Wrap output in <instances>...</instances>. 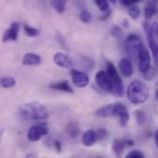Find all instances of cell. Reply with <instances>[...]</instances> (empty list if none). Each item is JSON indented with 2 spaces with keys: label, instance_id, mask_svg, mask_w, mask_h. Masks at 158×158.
<instances>
[{
  "label": "cell",
  "instance_id": "6da1fadb",
  "mask_svg": "<svg viewBox=\"0 0 158 158\" xmlns=\"http://www.w3.org/2000/svg\"><path fill=\"white\" fill-rule=\"evenodd\" d=\"M19 116L25 120H46L49 118V111L44 104L34 101L21 105Z\"/></svg>",
  "mask_w": 158,
  "mask_h": 158
},
{
  "label": "cell",
  "instance_id": "7a4b0ae2",
  "mask_svg": "<svg viewBox=\"0 0 158 158\" xmlns=\"http://www.w3.org/2000/svg\"><path fill=\"white\" fill-rule=\"evenodd\" d=\"M127 96L133 105H141L146 102L150 96V91L147 85L140 81H132L127 90Z\"/></svg>",
  "mask_w": 158,
  "mask_h": 158
},
{
  "label": "cell",
  "instance_id": "3957f363",
  "mask_svg": "<svg viewBox=\"0 0 158 158\" xmlns=\"http://www.w3.org/2000/svg\"><path fill=\"white\" fill-rule=\"evenodd\" d=\"M106 73L111 82L110 93H112L113 95H115L116 97H122L124 94V86L122 80L119 77L114 64L109 61L106 62Z\"/></svg>",
  "mask_w": 158,
  "mask_h": 158
},
{
  "label": "cell",
  "instance_id": "277c9868",
  "mask_svg": "<svg viewBox=\"0 0 158 158\" xmlns=\"http://www.w3.org/2000/svg\"><path fill=\"white\" fill-rule=\"evenodd\" d=\"M143 29L145 31L147 39H148V44L150 46V49L152 51L154 60L156 64L157 63L158 57V46H157V31L158 25L156 22H153L152 24L148 23L147 21H144L143 24Z\"/></svg>",
  "mask_w": 158,
  "mask_h": 158
},
{
  "label": "cell",
  "instance_id": "5b68a950",
  "mask_svg": "<svg viewBox=\"0 0 158 158\" xmlns=\"http://www.w3.org/2000/svg\"><path fill=\"white\" fill-rule=\"evenodd\" d=\"M143 44V42L142 41L141 37L137 34L132 33L127 37V39L125 41L126 52L131 59L137 61L138 53Z\"/></svg>",
  "mask_w": 158,
  "mask_h": 158
},
{
  "label": "cell",
  "instance_id": "8992f818",
  "mask_svg": "<svg viewBox=\"0 0 158 158\" xmlns=\"http://www.w3.org/2000/svg\"><path fill=\"white\" fill-rule=\"evenodd\" d=\"M137 61H138L139 69L142 73L145 72L146 70H148L152 67V65H151V55H150L148 49L144 46V44H143L139 50Z\"/></svg>",
  "mask_w": 158,
  "mask_h": 158
},
{
  "label": "cell",
  "instance_id": "52a82bcc",
  "mask_svg": "<svg viewBox=\"0 0 158 158\" xmlns=\"http://www.w3.org/2000/svg\"><path fill=\"white\" fill-rule=\"evenodd\" d=\"M48 134V128L44 125H34L27 132V138L30 142L35 143L40 141L44 136Z\"/></svg>",
  "mask_w": 158,
  "mask_h": 158
},
{
  "label": "cell",
  "instance_id": "ba28073f",
  "mask_svg": "<svg viewBox=\"0 0 158 158\" xmlns=\"http://www.w3.org/2000/svg\"><path fill=\"white\" fill-rule=\"evenodd\" d=\"M114 116H118L119 118L120 126L122 128L127 126L130 120V113L125 105L120 103L114 104Z\"/></svg>",
  "mask_w": 158,
  "mask_h": 158
},
{
  "label": "cell",
  "instance_id": "9c48e42d",
  "mask_svg": "<svg viewBox=\"0 0 158 158\" xmlns=\"http://www.w3.org/2000/svg\"><path fill=\"white\" fill-rule=\"evenodd\" d=\"M134 141L132 140H127V139H115L112 143V149L115 153V155L118 157H120L123 154L124 150L127 147H131L134 145Z\"/></svg>",
  "mask_w": 158,
  "mask_h": 158
},
{
  "label": "cell",
  "instance_id": "30bf717a",
  "mask_svg": "<svg viewBox=\"0 0 158 158\" xmlns=\"http://www.w3.org/2000/svg\"><path fill=\"white\" fill-rule=\"evenodd\" d=\"M19 31V23L17 21H13L10 24V26L5 31L2 36V42L3 43H6L9 41L16 42L18 40Z\"/></svg>",
  "mask_w": 158,
  "mask_h": 158
},
{
  "label": "cell",
  "instance_id": "8fae6325",
  "mask_svg": "<svg viewBox=\"0 0 158 158\" xmlns=\"http://www.w3.org/2000/svg\"><path fill=\"white\" fill-rule=\"evenodd\" d=\"M70 74H71L72 81L77 87L83 88L89 84V77L84 71H81L78 69H71Z\"/></svg>",
  "mask_w": 158,
  "mask_h": 158
},
{
  "label": "cell",
  "instance_id": "7c38bea8",
  "mask_svg": "<svg viewBox=\"0 0 158 158\" xmlns=\"http://www.w3.org/2000/svg\"><path fill=\"white\" fill-rule=\"evenodd\" d=\"M95 81L97 85L106 92H110L111 90V82L107 73L104 70H100L95 75Z\"/></svg>",
  "mask_w": 158,
  "mask_h": 158
},
{
  "label": "cell",
  "instance_id": "4fadbf2b",
  "mask_svg": "<svg viewBox=\"0 0 158 158\" xmlns=\"http://www.w3.org/2000/svg\"><path fill=\"white\" fill-rule=\"evenodd\" d=\"M53 60L57 66H59L61 68H64V69L73 68V61L64 53H61V52L56 53L54 56Z\"/></svg>",
  "mask_w": 158,
  "mask_h": 158
},
{
  "label": "cell",
  "instance_id": "5bb4252c",
  "mask_svg": "<svg viewBox=\"0 0 158 158\" xmlns=\"http://www.w3.org/2000/svg\"><path fill=\"white\" fill-rule=\"evenodd\" d=\"M118 67L120 69V72L125 77H131L133 74V66L130 59L128 58H122L119 63Z\"/></svg>",
  "mask_w": 158,
  "mask_h": 158
},
{
  "label": "cell",
  "instance_id": "9a60e30c",
  "mask_svg": "<svg viewBox=\"0 0 158 158\" xmlns=\"http://www.w3.org/2000/svg\"><path fill=\"white\" fill-rule=\"evenodd\" d=\"M41 63V56L33 53H27L22 58V64L25 66H39Z\"/></svg>",
  "mask_w": 158,
  "mask_h": 158
},
{
  "label": "cell",
  "instance_id": "2e32d148",
  "mask_svg": "<svg viewBox=\"0 0 158 158\" xmlns=\"http://www.w3.org/2000/svg\"><path fill=\"white\" fill-rule=\"evenodd\" d=\"M49 88L52 90H55V91H61V92H65V93H69V94L74 93L73 89L70 87L68 81H62L59 82L52 83L49 85Z\"/></svg>",
  "mask_w": 158,
  "mask_h": 158
},
{
  "label": "cell",
  "instance_id": "e0dca14e",
  "mask_svg": "<svg viewBox=\"0 0 158 158\" xmlns=\"http://www.w3.org/2000/svg\"><path fill=\"white\" fill-rule=\"evenodd\" d=\"M96 141H97L96 133L93 130H89L85 131L82 135V143L87 147L93 146L96 143Z\"/></svg>",
  "mask_w": 158,
  "mask_h": 158
},
{
  "label": "cell",
  "instance_id": "ac0fdd59",
  "mask_svg": "<svg viewBox=\"0 0 158 158\" xmlns=\"http://www.w3.org/2000/svg\"><path fill=\"white\" fill-rule=\"evenodd\" d=\"M157 12V0H149L144 8V16L146 19L153 18Z\"/></svg>",
  "mask_w": 158,
  "mask_h": 158
},
{
  "label": "cell",
  "instance_id": "d6986e66",
  "mask_svg": "<svg viewBox=\"0 0 158 158\" xmlns=\"http://www.w3.org/2000/svg\"><path fill=\"white\" fill-rule=\"evenodd\" d=\"M78 61H79L80 67L83 68L84 69H86L88 71L93 70L94 68V61L89 56L81 55V56H78Z\"/></svg>",
  "mask_w": 158,
  "mask_h": 158
},
{
  "label": "cell",
  "instance_id": "ffe728a7",
  "mask_svg": "<svg viewBox=\"0 0 158 158\" xmlns=\"http://www.w3.org/2000/svg\"><path fill=\"white\" fill-rule=\"evenodd\" d=\"M96 115L100 118H109L114 116V104L106 105L96 111Z\"/></svg>",
  "mask_w": 158,
  "mask_h": 158
},
{
  "label": "cell",
  "instance_id": "44dd1931",
  "mask_svg": "<svg viewBox=\"0 0 158 158\" xmlns=\"http://www.w3.org/2000/svg\"><path fill=\"white\" fill-rule=\"evenodd\" d=\"M133 116L135 120L140 126H144L148 122V118L144 110L143 109H137L133 112Z\"/></svg>",
  "mask_w": 158,
  "mask_h": 158
},
{
  "label": "cell",
  "instance_id": "7402d4cb",
  "mask_svg": "<svg viewBox=\"0 0 158 158\" xmlns=\"http://www.w3.org/2000/svg\"><path fill=\"white\" fill-rule=\"evenodd\" d=\"M52 6L54 7V9L59 13L62 14L65 11L66 8V0H51Z\"/></svg>",
  "mask_w": 158,
  "mask_h": 158
},
{
  "label": "cell",
  "instance_id": "603a6c76",
  "mask_svg": "<svg viewBox=\"0 0 158 158\" xmlns=\"http://www.w3.org/2000/svg\"><path fill=\"white\" fill-rule=\"evenodd\" d=\"M16 81L14 78L12 77H5V78H2L0 79V86L3 87V88H12L16 85Z\"/></svg>",
  "mask_w": 158,
  "mask_h": 158
},
{
  "label": "cell",
  "instance_id": "cb8c5ba5",
  "mask_svg": "<svg viewBox=\"0 0 158 158\" xmlns=\"http://www.w3.org/2000/svg\"><path fill=\"white\" fill-rule=\"evenodd\" d=\"M128 13H129V16H130L131 19H139V17L141 16L140 7H139L138 6H136L135 4H134V5L129 6Z\"/></svg>",
  "mask_w": 158,
  "mask_h": 158
},
{
  "label": "cell",
  "instance_id": "d4e9b609",
  "mask_svg": "<svg viewBox=\"0 0 158 158\" xmlns=\"http://www.w3.org/2000/svg\"><path fill=\"white\" fill-rule=\"evenodd\" d=\"M67 132L68 134L72 137V138H75L78 136L79 132H80V129H79V126L76 124V123H69L68 126H67Z\"/></svg>",
  "mask_w": 158,
  "mask_h": 158
},
{
  "label": "cell",
  "instance_id": "484cf974",
  "mask_svg": "<svg viewBox=\"0 0 158 158\" xmlns=\"http://www.w3.org/2000/svg\"><path fill=\"white\" fill-rule=\"evenodd\" d=\"M23 29H24L25 34L27 36H29V37H36L40 33V31H39L38 29L33 28V27H31V26H30L28 24H24L23 25Z\"/></svg>",
  "mask_w": 158,
  "mask_h": 158
},
{
  "label": "cell",
  "instance_id": "4316f807",
  "mask_svg": "<svg viewBox=\"0 0 158 158\" xmlns=\"http://www.w3.org/2000/svg\"><path fill=\"white\" fill-rule=\"evenodd\" d=\"M94 3L102 12H107V10H109L108 0H94Z\"/></svg>",
  "mask_w": 158,
  "mask_h": 158
},
{
  "label": "cell",
  "instance_id": "83f0119b",
  "mask_svg": "<svg viewBox=\"0 0 158 158\" xmlns=\"http://www.w3.org/2000/svg\"><path fill=\"white\" fill-rule=\"evenodd\" d=\"M80 19H81V22L88 24V23H90L91 20H92V14H91V12H90L89 10L83 9V10L81 12V14H80Z\"/></svg>",
  "mask_w": 158,
  "mask_h": 158
},
{
  "label": "cell",
  "instance_id": "f1b7e54d",
  "mask_svg": "<svg viewBox=\"0 0 158 158\" xmlns=\"http://www.w3.org/2000/svg\"><path fill=\"white\" fill-rule=\"evenodd\" d=\"M123 33L124 32H123L122 29L119 26H118V25L112 26V28H111V34L114 37H116V38H121L123 36Z\"/></svg>",
  "mask_w": 158,
  "mask_h": 158
},
{
  "label": "cell",
  "instance_id": "f546056e",
  "mask_svg": "<svg viewBox=\"0 0 158 158\" xmlns=\"http://www.w3.org/2000/svg\"><path fill=\"white\" fill-rule=\"evenodd\" d=\"M143 76L145 80L147 81H152L155 77H156V69L151 67L148 70H146L145 72L143 73Z\"/></svg>",
  "mask_w": 158,
  "mask_h": 158
},
{
  "label": "cell",
  "instance_id": "4dcf8cb0",
  "mask_svg": "<svg viewBox=\"0 0 158 158\" xmlns=\"http://www.w3.org/2000/svg\"><path fill=\"white\" fill-rule=\"evenodd\" d=\"M127 158H143L144 157V155L139 151V150H134V151H131V153H129L127 156Z\"/></svg>",
  "mask_w": 158,
  "mask_h": 158
},
{
  "label": "cell",
  "instance_id": "1f68e13d",
  "mask_svg": "<svg viewBox=\"0 0 158 158\" xmlns=\"http://www.w3.org/2000/svg\"><path fill=\"white\" fill-rule=\"evenodd\" d=\"M95 133H96V138L100 141L104 140L107 135V131L105 129H99Z\"/></svg>",
  "mask_w": 158,
  "mask_h": 158
},
{
  "label": "cell",
  "instance_id": "d6a6232c",
  "mask_svg": "<svg viewBox=\"0 0 158 158\" xmlns=\"http://www.w3.org/2000/svg\"><path fill=\"white\" fill-rule=\"evenodd\" d=\"M141 1H143V0H120L121 4L123 6H129L131 5H134V4H136L138 2H141Z\"/></svg>",
  "mask_w": 158,
  "mask_h": 158
},
{
  "label": "cell",
  "instance_id": "836d02e7",
  "mask_svg": "<svg viewBox=\"0 0 158 158\" xmlns=\"http://www.w3.org/2000/svg\"><path fill=\"white\" fill-rule=\"evenodd\" d=\"M54 146H55V148L57 150L58 153H60V152L62 151V146H61V143H60V142L56 141V142L54 143Z\"/></svg>",
  "mask_w": 158,
  "mask_h": 158
},
{
  "label": "cell",
  "instance_id": "e575fe53",
  "mask_svg": "<svg viewBox=\"0 0 158 158\" xmlns=\"http://www.w3.org/2000/svg\"><path fill=\"white\" fill-rule=\"evenodd\" d=\"M155 141H156V145H158V130L156 131V133H155Z\"/></svg>",
  "mask_w": 158,
  "mask_h": 158
},
{
  "label": "cell",
  "instance_id": "d590c367",
  "mask_svg": "<svg viewBox=\"0 0 158 158\" xmlns=\"http://www.w3.org/2000/svg\"><path fill=\"white\" fill-rule=\"evenodd\" d=\"M3 134H4V129H0V143H1V141H2Z\"/></svg>",
  "mask_w": 158,
  "mask_h": 158
},
{
  "label": "cell",
  "instance_id": "8d00e7d4",
  "mask_svg": "<svg viewBox=\"0 0 158 158\" xmlns=\"http://www.w3.org/2000/svg\"><path fill=\"white\" fill-rule=\"evenodd\" d=\"M109 1H110L111 3H113V4H115V3L117 2V0H109Z\"/></svg>",
  "mask_w": 158,
  "mask_h": 158
}]
</instances>
